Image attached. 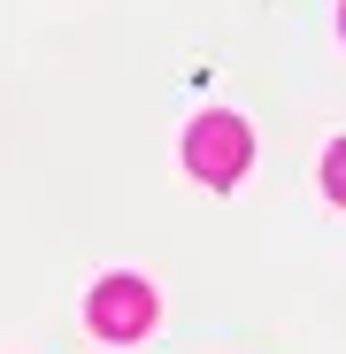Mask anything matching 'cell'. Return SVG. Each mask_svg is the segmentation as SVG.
Listing matches in <instances>:
<instances>
[{
  "label": "cell",
  "instance_id": "obj_1",
  "mask_svg": "<svg viewBox=\"0 0 346 354\" xmlns=\"http://www.w3.org/2000/svg\"><path fill=\"white\" fill-rule=\"evenodd\" d=\"M185 162H193V177H200V185H239V177H247V162H254V139H247V124H239V115L208 108L200 124L185 131Z\"/></svg>",
  "mask_w": 346,
  "mask_h": 354
},
{
  "label": "cell",
  "instance_id": "obj_4",
  "mask_svg": "<svg viewBox=\"0 0 346 354\" xmlns=\"http://www.w3.org/2000/svg\"><path fill=\"white\" fill-rule=\"evenodd\" d=\"M338 24H346V16H338Z\"/></svg>",
  "mask_w": 346,
  "mask_h": 354
},
{
  "label": "cell",
  "instance_id": "obj_2",
  "mask_svg": "<svg viewBox=\"0 0 346 354\" xmlns=\"http://www.w3.org/2000/svg\"><path fill=\"white\" fill-rule=\"evenodd\" d=\"M85 324H93V339H115V346H124V339H146V324H154V292H146L139 277H100Z\"/></svg>",
  "mask_w": 346,
  "mask_h": 354
},
{
  "label": "cell",
  "instance_id": "obj_3",
  "mask_svg": "<svg viewBox=\"0 0 346 354\" xmlns=\"http://www.w3.org/2000/svg\"><path fill=\"white\" fill-rule=\"evenodd\" d=\"M323 193H331V201L346 208V139H338V147L323 154Z\"/></svg>",
  "mask_w": 346,
  "mask_h": 354
}]
</instances>
